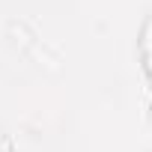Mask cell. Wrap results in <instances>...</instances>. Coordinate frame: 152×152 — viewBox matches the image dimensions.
<instances>
[{"label": "cell", "instance_id": "cell-1", "mask_svg": "<svg viewBox=\"0 0 152 152\" xmlns=\"http://www.w3.org/2000/svg\"><path fill=\"white\" fill-rule=\"evenodd\" d=\"M140 51H143V69H146V78L152 84V18L143 27V39H140Z\"/></svg>", "mask_w": 152, "mask_h": 152}]
</instances>
